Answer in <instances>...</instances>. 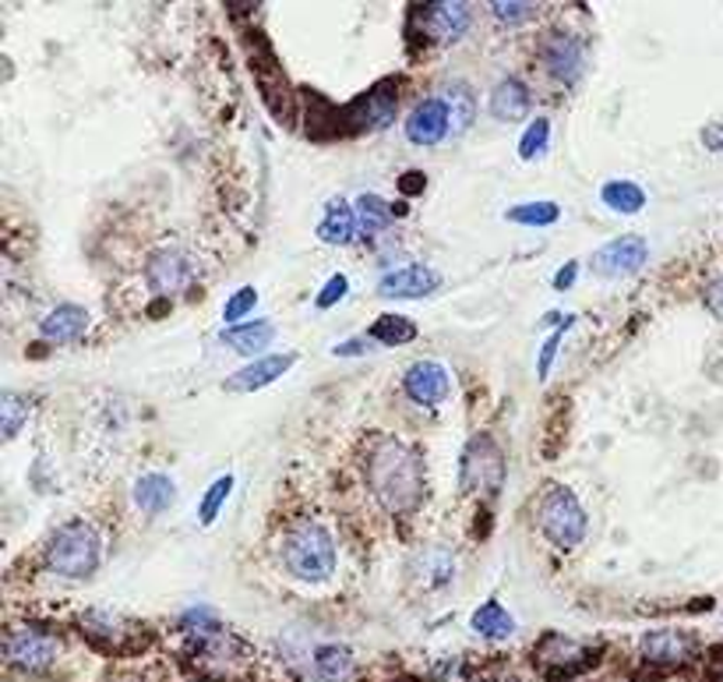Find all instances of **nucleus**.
I'll return each mask as SVG.
<instances>
[{"mask_svg": "<svg viewBox=\"0 0 723 682\" xmlns=\"http://www.w3.org/2000/svg\"><path fill=\"white\" fill-rule=\"evenodd\" d=\"M364 474H367L371 495L378 499L382 510L391 516L413 513L420 502H424V492H427L424 459L399 439H388V435L374 439L364 459Z\"/></svg>", "mask_w": 723, "mask_h": 682, "instance_id": "nucleus-1", "label": "nucleus"}, {"mask_svg": "<svg viewBox=\"0 0 723 682\" xmlns=\"http://www.w3.org/2000/svg\"><path fill=\"white\" fill-rule=\"evenodd\" d=\"M191 641L184 650V665L198 682H244L254 669V650L237 633L205 622L198 630H188Z\"/></svg>", "mask_w": 723, "mask_h": 682, "instance_id": "nucleus-2", "label": "nucleus"}, {"mask_svg": "<svg viewBox=\"0 0 723 682\" xmlns=\"http://www.w3.org/2000/svg\"><path fill=\"white\" fill-rule=\"evenodd\" d=\"M282 562L297 581L322 584L336 573V541L325 524L297 521L282 534Z\"/></svg>", "mask_w": 723, "mask_h": 682, "instance_id": "nucleus-3", "label": "nucleus"}, {"mask_svg": "<svg viewBox=\"0 0 723 682\" xmlns=\"http://www.w3.org/2000/svg\"><path fill=\"white\" fill-rule=\"evenodd\" d=\"M47 566L68 581H85L99 566V538L85 521H71L57 527L47 545Z\"/></svg>", "mask_w": 723, "mask_h": 682, "instance_id": "nucleus-4", "label": "nucleus"}, {"mask_svg": "<svg viewBox=\"0 0 723 682\" xmlns=\"http://www.w3.org/2000/svg\"><path fill=\"white\" fill-rule=\"evenodd\" d=\"M537 516H540V530L547 534V541L565 548V552L586 538V510L565 484H547V492L537 502Z\"/></svg>", "mask_w": 723, "mask_h": 682, "instance_id": "nucleus-5", "label": "nucleus"}, {"mask_svg": "<svg viewBox=\"0 0 723 682\" xmlns=\"http://www.w3.org/2000/svg\"><path fill=\"white\" fill-rule=\"evenodd\" d=\"M459 484L466 495H494L505 484V453L494 435H477L462 453Z\"/></svg>", "mask_w": 723, "mask_h": 682, "instance_id": "nucleus-6", "label": "nucleus"}, {"mask_svg": "<svg viewBox=\"0 0 723 682\" xmlns=\"http://www.w3.org/2000/svg\"><path fill=\"white\" fill-rule=\"evenodd\" d=\"M533 665L547 679H571L586 669H593L597 665V647L593 644H582V641H571L565 633H544L533 647Z\"/></svg>", "mask_w": 723, "mask_h": 682, "instance_id": "nucleus-7", "label": "nucleus"}, {"mask_svg": "<svg viewBox=\"0 0 723 682\" xmlns=\"http://www.w3.org/2000/svg\"><path fill=\"white\" fill-rule=\"evenodd\" d=\"M82 626V636L93 647L107 650V655H128V650L142 647L145 644V626L142 622H134L120 612H103V608H93V612H85L79 619Z\"/></svg>", "mask_w": 723, "mask_h": 682, "instance_id": "nucleus-8", "label": "nucleus"}, {"mask_svg": "<svg viewBox=\"0 0 723 682\" xmlns=\"http://www.w3.org/2000/svg\"><path fill=\"white\" fill-rule=\"evenodd\" d=\"M4 658L11 669L43 672L60 658V636L43 626H11L4 636Z\"/></svg>", "mask_w": 723, "mask_h": 682, "instance_id": "nucleus-9", "label": "nucleus"}, {"mask_svg": "<svg viewBox=\"0 0 723 682\" xmlns=\"http://www.w3.org/2000/svg\"><path fill=\"white\" fill-rule=\"evenodd\" d=\"M396 107H399V93L396 85L385 82L378 88H371L367 96L353 99L350 107L342 110V121H350V128L357 131H378L396 121Z\"/></svg>", "mask_w": 723, "mask_h": 682, "instance_id": "nucleus-10", "label": "nucleus"}, {"mask_svg": "<svg viewBox=\"0 0 723 682\" xmlns=\"http://www.w3.org/2000/svg\"><path fill=\"white\" fill-rule=\"evenodd\" d=\"M540 61H544V71L557 85H576L582 68H586V53H582V43L576 36L551 33L544 43H540Z\"/></svg>", "mask_w": 723, "mask_h": 682, "instance_id": "nucleus-11", "label": "nucleus"}, {"mask_svg": "<svg viewBox=\"0 0 723 682\" xmlns=\"http://www.w3.org/2000/svg\"><path fill=\"white\" fill-rule=\"evenodd\" d=\"M145 279H148V287H153L156 294L170 298V294L184 290L194 279V262L180 248H162V251H156L153 259H148Z\"/></svg>", "mask_w": 723, "mask_h": 682, "instance_id": "nucleus-12", "label": "nucleus"}, {"mask_svg": "<svg viewBox=\"0 0 723 682\" xmlns=\"http://www.w3.org/2000/svg\"><path fill=\"white\" fill-rule=\"evenodd\" d=\"M402 390L410 399H417V404L438 407L451 393V375H448V368L442 361H417V364L406 368Z\"/></svg>", "mask_w": 723, "mask_h": 682, "instance_id": "nucleus-13", "label": "nucleus"}, {"mask_svg": "<svg viewBox=\"0 0 723 682\" xmlns=\"http://www.w3.org/2000/svg\"><path fill=\"white\" fill-rule=\"evenodd\" d=\"M646 255H650V244L642 237H617V241L604 244L593 255V273L604 279H622L636 273L646 262Z\"/></svg>", "mask_w": 723, "mask_h": 682, "instance_id": "nucleus-14", "label": "nucleus"}, {"mask_svg": "<svg viewBox=\"0 0 723 682\" xmlns=\"http://www.w3.org/2000/svg\"><path fill=\"white\" fill-rule=\"evenodd\" d=\"M420 28L427 33V39L434 43H456L466 36V28L473 22L470 4H451V0H442V4H424L417 11Z\"/></svg>", "mask_w": 723, "mask_h": 682, "instance_id": "nucleus-15", "label": "nucleus"}, {"mask_svg": "<svg viewBox=\"0 0 723 682\" xmlns=\"http://www.w3.org/2000/svg\"><path fill=\"white\" fill-rule=\"evenodd\" d=\"M642 658L660 669H677L696 658V636L685 630H656L642 636Z\"/></svg>", "mask_w": 723, "mask_h": 682, "instance_id": "nucleus-16", "label": "nucleus"}, {"mask_svg": "<svg viewBox=\"0 0 723 682\" xmlns=\"http://www.w3.org/2000/svg\"><path fill=\"white\" fill-rule=\"evenodd\" d=\"M448 131H451V121H448L442 96L417 103L413 113L406 117V139H410L413 145H438Z\"/></svg>", "mask_w": 723, "mask_h": 682, "instance_id": "nucleus-17", "label": "nucleus"}, {"mask_svg": "<svg viewBox=\"0 0 723 682\" xmlns=\"http://www.w3.org/2000/svg\"><path fill=\"white\" fill-rule=\"evenodd\" d=\"M442 287V276L431 270V265H406V270H396L388 273L382 284H378V294L382 298H427Z\"/></svg>", "mask_w": 723, "mask_h": 682, "instance_id": "nucleus-18", "label": "nucleus"}, {"mask_svg": "<svg viewBox=\"0 0 723 682\" xmlns=\"http://www.w3.org/2000/svg\"><path fill=\"white\" fill-rule=\"evenodd\" d=\"M293 368V354H273V358H262L248 368H240V372L226 382V390L230 393H254V390H265V385H273L282 372H290Z\"/></svg>", "mask_w": 723, "mask_h": 682, "instance_id": "nucleus-19", "label": "nucleus"}, {"mask_svg": "<svg viewBox=\"0 0 723 682\" xmlns=\"http://www.w3.org/2000/svg\"><path fill=\"white\" fill-rule=\"evenodd\" d=\"M85 330H88V311L79 304H60L47 319H39V333L50 344H74V339L85 336Z\"/></svg>", "mask_w": 723, "mask_h": 682, "instance_id": "nucleus-20", "label": "nucleus"}, {"mask_svg": "<svg viewBox=\"0 0 723 682\" xmlns=\"http://www.w3.org/2000/svg\"><path fill=\"white\" fill-rule=\"evenodd\" d=\"M530 113V88H526L519 79H502L491 93V117L494 121H522Z\"/></svg>", "mask_w": 723, "mask_h": 682, "instance_id": "nucleus-21", "label": "nucleus"}, {"mask_svg": "<svg viewBox=\"0 0 723 682\" xmlns=\"http://www.w3.org/2000/svg\"><path fill=\"white\" fill-rule=\"evenodd\" d=\"M173 499H177V488L167 474H145V478H138V484H134V506L148 516L167 513L173 506Z\"/></svg>", "mask_w": 723, "mask_h": 682, "instance_id": "nucleus-22", "label": "nucleus"}, {"mask_svg": "<svg viewBox=\"0 0 723 682\" xmlns=\"http://www.w3.org/2000/svg\"><path fill=\"white\" fill-rule=\"evenodd\" d=\"M357 665L353 655L339 644H325L314 650V682H353Z\"/></svg>", "mask_w": 723, "mask_h": 682, "instance_id": "nucleus-23", "label": "nucleus"}, {"mask_svg": "<svg viewBox=\"0 0 723 682\" xmlns=\"http://www.w3.org/2000/svg\"><path fill=\"white\" fill-rule=\"evenodd\" d=\"M318 237L325 244H353L360 237L357 210H350L346 202H328L325 219L318 224Z\"/></svg>", "mask_w": 723, "mask_h": 682, "instance_id": "nucleus-24", "label": "nucleus"}, {"mask_svg": "<svg viewBox=\"0 0 723 682\" xmlns=\"http://www.w3.org/2000/svg\"><path fill=\"white\" fill-rule=\"evenodd\" d=\"M273 339H276L273 322H248V325H233V330H222V344L237 354H262Z\"/></svg>", "mask_w": 723, "mask_h": 682, "instance_id": "nucleus-25", "label": "nucleus"}, {"mask_svg": "<svg viewBox=\"0 0 723 682\" xmlns=\"http://www.w3.org/2000/svg\"><path fill=\"white\" fill-rule=\"evenodd\" d=\"M391 216L396 210L378 199V195H360L357 199V224H360V237H382L391 227Z\"/></svg>", "mask_w": 723, "mask_h": 682, "instance_id": "nucleus-26", "label": "nucleus"}, {"mask_svg": "<svg viewBox=\"0 0 723 682\" xmlns=\"http://www.w3.org/2000/svg\"><path fill=\"white\" fill-rule=\"evenodd\" d=\"M442 103H445V110H448L451 135H462V131L470 128L473 117H477V99H473V93H470V88H466L462 82H456V85H448L445 93H442Z\"/></svg>", "mask_w": 723, "mask_h": 682, "instance_id": "nucleus-27", "label": "nucleus"}, {"mask_svg": "<svg viewBox=\"0 0 723 682\" xmlns=\"http://www.w3.org/2000/svg\"><path fill=\"white\" fill-rule=\"evenodd\" d=\"M473 630L487 641H508L516 633V619H511L498 601H484L473 612Z\"/></svg>", "mask_w": 723, "mask_h": 682, "instance_id": "nucleus-28", "label": "nucleus"}, {"mask_svg": "<svg viewBox=\"0 0 723 682\" xmlns=\"http://www.w3.org/2000/svg\"><path fill=\"white\" fill-rule=\"evenodd\" d=\"M367 336L378 339L385 347H402V344H410V339H417V325L406 315H382L367 330Z\"/></svg>", "mask_w": 723, "mask_h": 682, "instance_id": "nucleus-29", "label": "nucleus"}, {"mask_svg": "<svg viewBox=\"0 0 723 682\" xmlns=\"http://www.w3.org/2000/svg\"><path fill=\"white\" fill-rule=\"evenodd\" d=\"M600 199H604V205H611L614 213H625V216L639 213L642 205H646L642 188H639V184H631V181H611V184H604V191H600Z\"/></svg>", "mask_w": 723, "mask_h": 682, "instance_id": "nucleus-30", "label": "nucleus"}, {"mask_svg": "<svg viewBox=\"0 0 723 682\" xmlns=\"http://www.w3.org/2000/svg\"><path fill=\"white\" fill-rule=\"evenodd\" d=\"M557 205L554 202H522L516 210H508V219L511 224H522V227H551L557 224Z\"/></svg>", "mask_w": 723, "mask_h": 682, "instance_id": "nucleus-31", "label": "nucleus"}, {"mask_svg": "<svg viewBox=\"0 0 723 682\" xmlns=\"http://www.w3.org/2000/svg\"><path fill=\"white\" fill-rule=\"evenodd\" d=\"M25 421H28V399L19 393H4V399H0V428H4V439L19 435Z\"/></svg>", "mask_w": 723, "mask_h": 682, "instance_id": "nucleus-32", "label": "nucleus"}, {"mask_svg": "<svg viewBox=\"0 0 723 682\" xmlns=\"http://www.w3.org/2000/svg\"><path fill=\"white\" fill-rule=\"evenodd\" d=\"M230 488H233V478L226 474V478H216L213 481V488L205 492V499H202V506H198V521L208 527L219 516V510H222V502L230 499Z\"/></svg>", "mask_w": 723, "mask_h": 682, "instance_id": "nucleus-33", "label": "nucleus"}, {"mask_svg": "<svg viewBox=\"0 0 723 682\" xmlns=\"http://www.w3.org/2000/svg\"><path fill=\"white\" fill-rule=\"evenodd\" d=\"M537 11H540V8H537V4H526V0H498V4H491L494 19H498L502 25H511V28L526 25Z\"/></svg>", "mask_w": 723, "mask_h": 682, "instance_id": "nucleus-34", "label": "nucleus"}, {"mask_svg": "<svg viewBox=\"0 0 723 682\" xmlns=\"http://www.w3.org/2000/svg\"><path fill=\"white\" fill-rule=\"evenodd\" d=\"M420 562L427 566V573H424V584H427V587L445 584L448 576H451V570H456V562H451V555L442 552V548H431V552L420 555Z\"/></svg>", "mask_w": 723, "mask_h": 682, "instance_id": "nucleus-35", "label": "nucleus"}, {"mask_svg": "<svg viewBox=\"0 0 723 682\" xmlns=\"http://www.w3.org/2000/svg\"><path fill=\"white\" fill-rule=\"evenodd\" d=\"M547 139H551V124L544 121V117H537V121L526 128V135H522V142H519V156H522V159L540 156V153L547 149Z\"/></svg>", "mask_w": 723, "mask_h": 682, "instance_id": "nucleus-36", "label": "nucleus"}, {"mask_svg": "<svg viewBox=\"0 0 723 682\" xmlns=\"http://www.w3.org/2000/svg\"><path fill=\"white\" fill-rule=\"evenodd\" d=\"M254 304H258V290L254 287H240L230 301H226V308H222V319L226 322H237V319H244L248 311H254Z\"/></svg>", "mask_w": 723, "mask_h": 682, "instance_id": "nucleus-37", "label": "nucleus"}, {"mask_svg": "<svg viewBox=\"0 0 723 682\" xmlns=\"http://www.w3.org/2000/svg\"><path fill=\"white\" fill-rule=\"evenodd\" d=\"M346 287H350V279L346 276H333L325 284V290L318 294V308H333L336 301H342L346 298Z\"/></svg>", "mask_w": 723, "mask_h": 682, "instance_id": "nucleus-38", "label": "nucleus"}, {"mask_svg": "<svg viewBox=\"0 0 723 682\" xmlns=\"http://www.w3.org/2000/svg\"><path fill=\"white\" fill-rule=\"evenodd\" d=\"M562 336H565V330H557L554 336H547V344L540 347V364H537L540 379H547V372H551V361H554V354H557V344H562Z\"/></svg>", "mask_w": 723, "mask_h": 682, "instance_id": "nucleus-39", "label": "nucleus"}, {"mask_svg": "<svg viewBox=\"0 0 723 682\" xmlns=\"http://www.w3.org/2000/svg\"><path fill=\"white\" fill-rule=\"evenodd\" d=\"M702 301H706V308H710L713 315H716V319L723 322V276H720V279H713V284L706 287Z\"/></svg>", "mask_w": 723, "mask_h": 682, "instance_id": "nucleus-40", "label": "nucleus"}, {"mask_svg": "<svg viewBox=\"0 0 723 682\" xmlns=\"http://www.w3.org/2000/svg\"><path fill=\"white\" fill-rule=\"evenodd\" d=\"M702 142H706V149L723 153V124H710V128H702Z\"/></svg>", "mask_w": 723, "mask_h": 682, "instance_id": "nucleus-41", "label": "nucleus"}, {"mask_svg": "<svg viewBox=\"0 0 723 682\" xmlns=\"http://www.w3.org/2000/svg\"><path fill=\"white\" fill-rule=\"evenodd\" d=\"M576 273H579V265H576V262H568L565 270H557V276H554V290H568L571 284H576Z\"/></svg>", "mask_w": 723, "mask_h": 682, "instance_id": "nucleus-42", "label": "nucleus"}, {"mask_svg": "<svg viewBox=\"0 0 723 682\" xmlns=\"http://www.w3.org/2000/svg\"><path fill=\"white\" fill-rule=\"evenodd\" d=\"M424 184H427V181H424V174H420V170H410V174H406L402 181H399V188L406 191V195H417V191H424Z\"/></svg>", "mask_w": 723, "mask_h": 682, "instance_id": "nucleus-43", "label": "nucleus"}]
</instances>
